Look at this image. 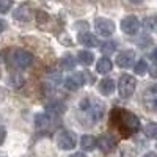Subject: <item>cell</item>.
Returning <instances> with one entry per match:
<instances>
[{"mask_svg":"<svg viewBox=\"0 0 157 157\" xmlns=\"http://www.w3.org/2000/svg\"><path fill=\"white\" fill-rule=\"evenodd\" d=\"M143 25L148 32H155L157 30V19L155 17H146L143 21Z\"/></svg>","mask_w":157,"mask_h":157,"instance_id":"cell-23","label":"cell"},{"mask_svg":"<svg viewBox=\"0 0 157 157\" xmlns=\"http://www.w3.org/2000/svg\"><path fill=\"white\" fill-rule=\"evenodd\" d=\"M96 146H98L101 151H104V152H110V151L116 146V138H115L113 135H110V134H104V135H101V137L98 138Z\"/></svg>","mask_w":157,"mask_h":157,"instance_id":"cell-11","label":"cell"},{"mask_svg":"<svg viewBox=\"0 0 157 157\" xmlns=\"http://www.w3.org/2000/svg\"><path fill=\"white\" fill-rule=\"evenodd\" d=\"M135 86H137V80L129 75V74H123L121 78H120V83H118V90H120V96L127 99L134 94L135 91Z\"/></svg>","mask_w":157,"mask_h":157,"instance_id":"cell-4","label":"cell"},{"mask_svg":"<svg viewBox=\"0 0 157 157\" xmlns=\"http://www.w3.org/2000/svg\"><path fill=\"white\" fill-rule=\"evenodd\" d=\"M78 116L80 121L85 124H94L98 123L102 115H104V105L101 102L91 99V98H83L78 104Z\"/></svg>","mask_w":157,"mask_h":157,"instance_id":"cell-1","label":"cell"},{"mask_svg":"<svg viewBox=\"0 0 157 157\" xmlns=\"http://www.w3.org/2000/svg\"><path fill=\"white\" fill-rule=\"evenodd\" d=\"M66 110V105L60 101H50L46 104V112L50 113V115H60Z\"/></svg>","mask_w":157,"mask_h":157,"instance_id":"cell-13","label":"cell"},{"mask_svg":"<svg viewBox=\"0 0 157 157\" xmlns=\"http://www.w3.org/2000/svg\"><path fill=\"white\" fill-rule=\"evenodd\" d=\"M94 27H96V32L102 36H110L115 33V24L113 21L110 19H105V17H98L94 21Z\"/></svg>","mask_w":157,"mask_h":157,"instance_id":"cell-7","label":"cell"},{"mask_svg":"<svg viewBox=\"0 0 157 157\" xmlns=\"http://www.w3.org/2000/svg\"><path fill=\"white\" fill-rule=\"evenodd\" d=\"M118 124L121 126V129H124L127 134H134L140 129V120L130 112H120L118 113Z\"/></svg>","mask_w":157,"mask_h":157,"instance_id":"cell-3","label":"cell"},{"mask_svg":"<svg viewBox=\"0 0 157 157\" xmlns=\"http://www.w3.org/2000/svg\"><path fill=\"white\" fill-rule=\"evenodd\" d=\"M149 74H151V77L157 78V64H152V66L149 68Z\"/></svg>","mask_w":157,"mask_h":157,"instance_id":"cell-28","label":"cell"},{"mask_svg":"<svg viewBox=\"0 0 157 157\" xmlns=\"http://www.w3.org/2000/svg\"><path fill=\"white\" fill-rule=\"evenodd\" d=\"M115 91V82L112 78H104V80L99 82V93L104 96H110Z\"/></svg>","mask_w":157,"mask_h":157,"instance_id":"cell-15","label":"cell"},{"mask_svg":"<svg viewBox=\"0 0 157 157\" xmlns=\"http://www.w3.org/2000/svg\"><path fill=\"white\" fill-rule=\"evenodd\" d=\"M5 138H6V129L3 126H0V145H3Z\"/></svg>","mask_w":157,"mask_h":157,"instance_id":"cell-27","label":"cell"},{"mask_svg":"<svg viewBox=\"0 0 157 157\" xmlns=\"http://www.w3.org/2000/svg\"><path fill=\"white\" fill-rule=\"evenodd\" d=\"M13 6V0H0V13H8Z\"/></svg>","mask_w":157,"mask_h":157,"instance_id":"cell-25","label":"cell"},{"mask_svg":"<svg viewBox=\"0 0 157 157\" xmlns=\"http://www.w3.org/2000/svg\"><path fill=\"white\" fill-rule=\"evenodd\" d=\"M143 105L151 112H157V85H151L143 93Z\"/></svg>","mask_w":157,"mask_h":157,"instance_id":"cell-6","label":"cell"},{"mask_svg":"<svg viewBox=\"0 0 157 157\" xmlns=\"http://www.w3.org/2000/svg\"><path fill=\"white\" fill-rule=\"evenodd\" d=\"M140 29V22L135 16H127L121 21V30L126 35H135Z\"/></svg>","mask_w":157,"mask_h":157,"instance_id":"cell-9","label":"cell"},{"mask_svg":"<svg viewBox=\"0 0 157 157\" xmlns=\"http://www.w3.org/2000/svg\"><path fill=\"white\" fill-rule=\"evenodd\" d=\"M0 60H2V57H0Z\"/></svg>","mask_w":157,"mask_h":157,"instance_id":"cell-34","label":"cell"},{"mask_svg":"<svg viewBox=\"0 0 157 157\" xmlns=\"http://www.w3.org/2000/svg\"><path fill=\"white\" fill-rule=\"evenodd\" d=\"M83 83H85V74H82V72H74L72 75H69L64 80V86L68 90H72V91L78 90Z\"/></svg>","mask_w":157,"mask_h":157,"instance_id":"cell-12","label":"cell"},{"mask_svg":"<svg viewBox=\"0 0 157 157\" xmlns=\"http://www.w3.org/2000/svg\"><path fill=\"white\" fill-rule=\"evenodd\" d=\"M10 83L13 85V86H16V88H19L22 83H24V78L21 77V75H17V74H13V77H11V80H10Z\"/></svg>","mask_w":157,"mask_h":157,"instance_id":"cell-26","label":"cell"},{"mask_svg":"<svg viewBox=\"0 0 157 157\" xmlns=\"http://www.w3.org/2000/svg\"><path fill=\"white\" fill-rule=\"evenodd\" d=\"M78 61H80L83 66H90V64L94 61V55L91 54L90 50H80L78 52Z\"/></svg>","mask_w":157,"mask_h":157,"instance_id":"cell-20","label":"cell"},{"mask_svg":"<svg viewBox=\"0 0 157 157\" xmlns=\"http://www.w3.org/2000/svg\"><path fill=\"white\" fill-rule=\"evenodd\" d=\"M152 58H154V60L157 61V47H155V50L152 52Z\"/></svg>","mask_w":157,"mask_h":157,"instance_id":"cell-32","label":"cell"},{"mask_svg":"<svg viewBox=\"0 0 157 157\" xmlns=\"http://www.w3.org/2000/svg\"><path fill=\"white\" fill-rule=\"evenodd\" d=\"M35 124L38 127H49L52 124V118H50V113H38L35 116Z\"/></svg>","mask_w":157,"mask_h":157,"instance_id":"cell-17","label":"cell"},{"mask_svg":"<svg viewBox=\"0 0 157 157\" xmlns=\"http://www.w3.org/2000/svg\"><path fill=\"white\" fill-rule=\"evenodd\" d=\"M74 66H75V60H74L72 55H64V57H61V60H60V68H61V69L71 71V69H74Z\"/></svg>","mask_w":157,"mask_h":157,"instance_id":"cell-19","label":"cell"},{"mask_svg":"<svg viewBox=\"0 0 157 157\" xmlns=\"http://www.w3.org/2000/svg\"><path fill=\"white\" fill-rule=\"evenodd\" d=\"M130 2H132V3H141L143 0H130Z\"/></svg>","mask_w":157,"mask_h":157,"instance_id":"cell-33","label":"cell"},{"mask_svg":"<svg viewBox=\"0 0 157 157\" xmlns=\"http://www.w3.org/2000/svg\"><path fill=\"white\" fill-rule=\"evenodd\" d=\"M57 143H58V148L63 151L74 149L77 145V135L72 130H61L57 137Z\"/></svg>","mask_w":157,"mask_h":157,"instance_id":"cell-5","label":"cell"},{"mask_svg":"<svg viewBox=\"0 0 157 157\" xmlns=\"http://www.w3.org/2000/svg\"><path fill=\"white\" fill-rule=\"evenodd\" d=\"M5 29H6V22L3 19H0V32H3Z\"/></svg>","mask_w":157,"mask_h":157,"instance_id":"cell-29","label":"cell"},{"mask_svg":"<svg viewBox=\"0 0 157 157\" xmlns=\"http://www.w3.org/2000/svg\"><path fill=\"white\" fill-rule=\"evenodd\" d=\"M78 43L83 44L85 47H94V46H98V38L94 35L85 32V33L78 35Z\"/></svg>","mask_w":157,"mask_h":157,"instance_id":"cell-16","label":"cell"},{"mask_svg":"<svg viewBox=\"0 0 157 157\" xmlns=\"http://www.w3.org/2000/svg\"><path fill=\"white\" fill-rule=\"evenodd\" d=\"M33 63V55L24 49H14L10 55V64L17 69H25Z\"/></svg>","mask_w":157,"mask_h":157,"instance_id":"cell-2","label":"cell"},{"mask_svg":"<svg viewBox=\"0 0 157 157\" xmlns=\"http://www.w3.org/2000/svg\"><path fill=\"white\" fill-rule=\"evenodd\" d=\"M80 148L83 151H91L96 148V138L93 135H83L80 138Z\"/></svg>","mask_w":157,"mask_h":157,"instance_id":"cell-18","label":"cell"},{"mask_svg":"<svg viewBox=\"0 0 157 157\" xmlns=\"http://www.w3.org/2000/svg\"><path fill=\"white\" fill-rule=\"evenodd\" d=\"M13 16H14L16 21L29 22V21H32V17H33V8H32L30 3H24V5H21V6H17V8L14 10Z\"/></svg>","mask_w":157,"mask_h":157,"instance_id":"cell-8","label":"cell"},{"mask_svg":"<svg viewBox=\"0 0 157 157\" xmlns=\"http://www.w3.org/2000/svg\"><path fill=\"white\" fill-rule=\"evenodd\" d=\"M102 52H104V54H112V52L116 49V44L113 43V41H107V43H104L102 44Z\"/></svg>","mask_w":157,"mask_h":157,"instance_id":"cell-24","label":"cell"},{"mask_svg":"<svg viewBox=\"0 0 157 157\" xmlns=\"http://www.w3.org/2000/svg\"><path fill=\"white\" fill-rule=\"evenodd\" d=\"M112 68H113V63H112V60L107 58V57L99 58L98 63H96V71H98L99 74H107V72L112 71Z\"/></svg>","mask_w":157,"mask_h":157,"instance_id":"cell-14","label":"cell"},{"mask_svg":"<svg viewBox=\"0 0 157 157\" xmlns=\"http://www.w3.org/2000/svg\"><path fill=\"white\" fill-rule=\"evenodd\" d=\"M143 157H157V154H155V152H146Z\"/></svg>","mask_w":157,"mask_h":157,"instance_id":"cell-30","label":"cell"},{"mask_svg":"<svg viewBox=\"0 0 157 157\" xmlns=\"http://www.w3.org/2000/svg\"><path fill=\"white\" fill-rule=\"evenodd\" d=\"M71 157H86L85 154H82V152H75V154H72Z\"/></svg>","mask_w":157,"mask_h":157,"instance_id":"cell-31","label":"cell"},{"mask_svg":"<svg viewBox=\"0 0 157 157\" xmlns=\"http://www.w3.org/2000/svg\"><path fill=\"white\" fill-rule=\"evenodd\" d=\"M134 71H135V74H138V75H143L146 71H148V63H146V60H138L137 63H135V66H134Z\"/></svg>","mask_w":157,"mask_h":157,"instance_id":"cell-22","label":"cell"},{"mask_svg":"<svg viewBox=\"0 0 157 157\" xmlns=\"http://www.w3.org/2000/svg\"><path fill=\"white\" fill-rule=\"evenodd\" d=\"M134 63H135V52L134 50H124L121 54H118V57H116V64L120 68L127 69V68L132 66Z\"/></svg>","mask_w":157,"mask_h":157,"instance_id":"cell-10","label":"cell"},{"mask_svg":"<svg viewBox=\"0 0 157 157\" xmlns=\"http://www.w3.org/2000/svg\"><path fill=\"white\" fill-rule=\"evenodd\" d=\"M145 135L148 138H157V123H148L145 126Z\"/></svg>","mask_w":157,"mask_h":157,"instance_id":"cell-21","label":"cell"}]
</instances>
